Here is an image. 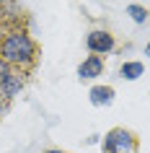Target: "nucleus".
<instances>
[{
	"instance_id": "obj_9",
	"label": "nucleus",
	"mask_w": 150,
	"mask_h": 153,
	"mask_svg": "<svg viewBox=\"0 0 150 153\" xmlns=\"http://www.w3.org/2000/svg\"><path fill=\"white\" fill-rule=\"evenodd\" d=\"M10 75V65L5 62V60H3V57H0V86H3V81H5V78H8Z\"/></svg>"
},
{
	"instance_id": "obj_13",
	"label": "nucleus",
	"mask_w": 150,
	"mask_h": 153,
	"mask_svg": "<svg viewBox=\"0 0 150 153\" xmlns=\"http://www.w3.org/2000/svg\"><path fill=\"white\" fill-rule=\"evenodd\" d=\"M0 3H5V0H0Z\"/></svg>"
},
{
	"instance_id": "obj_4",
	"label": "nucleus",
	"mask_w": 150,
	"mask_h": 153,
	"mask_svg": "<svg viewBox=\"0 0 150 153\" xmlns=\"http://www.w3.org/2000/svg\"><path fill=\"white\" fill-rule=\"evenodd\" d=\"M101 73H103V60L98 55L86 57V60L80 62V68H78V75H80V78H96V75H101Z\"/></svg>"
},
{
	"instance_id": "obj_11",
	"label": "nucleus",
	"mask_w": 150,
	"mask_h": 153,
	"mask_svg": "<svg viewBox=\"0 0 150 153\" xmlns=\"http://www.w3.org/2000/svg\"><path fill=\"white\" fill-rule=\"evenodd\" d=\"M145 55H148V57H150V44H148V47H145Z\"/></svg>"
},
{
	"instance_id": "obj_6",
	"label": "nucleus",
	"mask_w": 150,
	"mask_h": 153,
	"mask_svg": "<svg viewBox=\"0 0 150 153\" xmlns=\"http://www.w3.org/2000/svg\"><path fill=\"white\" fill-rule=\"evenodd\" d=\"M91 101H93L96 106H106L114 101V88L111 86H96V88H91Z\"/></svg>"
},
{
	"instance_id": "obj_12",
	"label": "nucleus",
	"mask_w": 150,
	"mask_h": 153,
	"mask_svg": "<svg viewBox=\"0 0 150 153\" xmlns=\"http://www.w3.org/2000/svg\"><path fill=\"white\" fill-rule=\"evenodd\" d=\"M47 153H62V151H47Z\"/></svg>"
},
{
	"instance_id": "obj_8",
	"label": "nucleus",
	"mask_w": 150,
	"mask_h": 153,
	"mask_svg": "<svg viewBox=\"0 0 150 153\" xmlns=\"http://www.w3.org/2000/svg\"><path fill=\"white\" fill-rule=\"evenodd\" d=\"M127 13H129V16H132V21H137V24H142V21L148 18V10L142 8V5H129V8H127Z\"/></svg>"
},
{
	"instance_id": "obj_7",
	"label": "nucleus",
	"mask_w": 150,
	"mask_h": 153,
	"mask_svg": "<svg viewBox=\"0 0 150 153\" xmlns=\"http://www.w3.org/2000/svg\"><path fill=\"white\" fill-rule=\"evenodd\" d=\"M119 75H122L124 81H137L142 75V62H124L119 68Z\"/></svg>"
},
{
	"instance_id": "obj_1",
	"label": "nucleus",
	"mask_w": 150,
	"mask_h": 153,
	"mask_svg": "<svg viewBox=\"0 0 150 153\" xmlns=\"http://www.w3.org/2000/svg\"><path fill=\"white\" fill-rule=\"evenodd\" d=\"M0 57L8 65L29 68V65H34V60H36V44L29 39V34L10 31V34H5V39L0 44Z\"/></svg>"
},
{
	"instance_id": "obj_5",
	"label": "nucleus",
	"mask_w": 150,
	"mask_h": 153,
	"mask_svg": "<svg viewBox=\"0 0 150 153\" xmlns=\"http://www.w3.org/2000/svg\"><path fill=\"white\" fill-rule=\"evenodd\" d=\"M21 86H24V78H21V73H13V70H10V75L3 81V86H0V94H3L5 99H13L18 91H21Z\"/></svg>"
},
{
	"instance_id": "obj_10",
	"label": "nucleus",
	"mask_w": 150,
	"mask_h": 153,
	"mask_svg": "<svg viewBox=\"0 0 150 153\" xmlns=\"http://www.w3.org/2000/svg\"><path fill=\"white\" fill-rule=\"evenodd\" d=\"M3 39H5V31H3V26H0V44H3Z\"/></svg>"
},
{
	"instance_id": "obj_2",
	"label": "nucleus",
	"mask_w": 150,
	"mask_h": 153,
	"mask_svg": "<svg viewBox=\"0 0 150 153\" xmlns=\"http://www.w3.org/2000/svg\"><path fill=\"white\" fill-rule=\"evenodd\" d=\"M134 145H137V140L127 130H111L109 135L103 137V151L106 153H132Z\"/></svg>"
},
{
	"instance_id": "obj_3",
	"label": "nucleus",
	"mask_w": 150,
	"mask_h": 153,
	"mask_svg": "<svg viewBox=\"0 0 150 153\" xmlns=\"http://www.w3.org/2000/svg\"><path fill=\"white\" fill-rule=\"evenodd\" d=\"M88 49L93 52V55H106V52H111L114 49V36H111L109 31H91L86 39Z\"/></svg>"
}]
</instances>
